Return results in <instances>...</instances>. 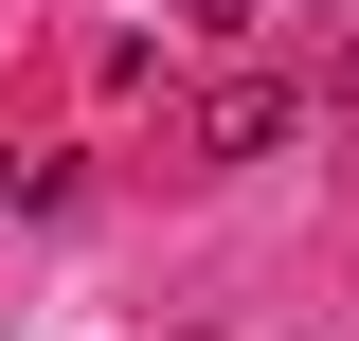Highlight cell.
<instances>
[{
  "mask_svg": "<svg viewBox=\"0 0 359 341\" xmlns=\"http://www.w3.org/2000/svg\"><path fill=\"white\" fill-rule=\"evenodd\" d=\"M323 90H341V108H359V36H341V72H323Z\"/></svg>",
  "mask_w": 359,
  "mask_h": 341,
  "instance_id": "7a4b0ae2",
  "label": "cell"
},
{
  "mask_svg": "<svg viewBox=\"0 0 359 341\" xmlns=\"http://www.w3.org/2000/svg\"><path fill=\"white\" fill-rule=\"evenodd\" d=\"M287 126H306V108H287L269 72H233V90H198V144H216V162H269Z\"/></svg>",
  "mask_w": 359,
  "mask_h": 341,
  "instance_id": "6da1fadb",
  "label": "cell"
}]
</instances>
